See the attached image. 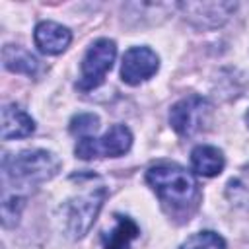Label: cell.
Listing matches in <instances>:
<instances>
[{"label":"cell","mask_w":249,"mask_h":249,"mask_svg":"<svg viewBox=\"0 0 249 249\" xmlns=\"http://www.w3.org/2000/svg\"><path fill=\"white\" fill-rule=\"evenodd\" d=\"M138 235H140V228L132 218L115 214V224L109 231L101 235V243L103 249H130V243Z\"/></svg>","instance_id":"cell-10"},{"label":"cell","mask_w":249,"mask_h":249,"mask_svg":"<svg viewBox=\"0 0 249 249\" xmlns=\"http://www.w3.org/2000/svg\"><path fill=\"white\" fill-rule=\"evenodd\" d=\"M97 126H99V119L93 113H80L70 121V132L78 134L80 138L91 136V132H95Z\"/></svg>","instance_id":"cell-15"},{"label":"cell","mask_w":249,"mask_h":249,"mask_svg":"<svg viewBox=\"0 0 249 249\" xmlns=\"http://www.w3.org/2000/svg\"><path fill=\"white\" fill-rule=\"evenodd\" d=\"M210 113H212V107L204 97L187 95L171 107L169 123L179 136H193L206 126Z\"/></svg>","instance_id":"cell-6"},{"label":"cell","mask_w":249,"mask_h":249,"mask_svg":"<svg viewBox=\"0 0 249 249\" xmlns=\"http://www.w3.org/2000/svg\"><path fill=\"white\" fill-rule=\"evenodd\" d=\"M179 249H226V241L216 231H198L191 235Z\"/></svg>","instance_id":"cell-14"},{"label":"cell","mask_w":249,"mask_h":249,"mask_svg":"<svg viewBox=\"0 0 249 249\" xmlns=\"http://www.w3.org/2000/svg\"><path fill=\"white\" fill-rule=\"evenodd\" d=\"M2 62L6 70L27 76H33L39 68V60L19 45H6L2 49Z\"/></svg>","instance_id":"cell-13"},{"label":"cell","mask_w":249,"mask_h":249,"mask_svg":"<svg viewBox=\"0 0 249 249\" xmlns=\"http://www.w3.org/2000/svg\"><path fill=\"white\" fill-rule=\"evenodd\" d=\"M146 181L171 218L189 220L200 200L198 183L191 171L177 163H158L146 171Z\"/></svg>","instance_id":"cell-1"},{"label":"cell","mask_w":249,"mask_h":249,"mask_svg":"<svg viewBox=\"0 0 249 249\" xmlns=\"http://www.w3.org/2000/svg\"><path fill=\"white\" fill-rule=\"evenodd\" d=\"M35 45L43 54H58L62 53L70 41H72V33L68 27L54 23V21H41L35 27L33 33Z\"/></svg>","instance_id":"cell-9"},{"label":"cell","mask_w":249,"mask_h":249,"mask_svg":"<svg viewBox=\"0 0 249 249\" xmlns=\"http://www.w3.org/2000/svg\"><path fill=\"white\" fill-rule=\"evenodd\" d=\"M245 123H247V126H249V111H247V115H245Z\"/></svg>","instance_id":"cell-18"},{"label":"cell","mask_w":249,"mask_h":249,"mask_svg":"<svg viewBox=\"0 0 249 249\" xmlns=\"http://www.w3.org/2000/svg\"><path fill=\"white\" fill-rule=\"evenodd\" d=\"M228 196L237 204H249V173L231 179L228 185Z\"/></svg>","instance_id":"cell-17"},{"label":"cell","mask_w":249,"mask_h":249,"mask_svg":"<svg viewBox=\"0 0 249 249\" xmlns=\"http://www.w3.org/2000/svg\"><path fill=\"white\" fill-rule=\"evenodd\" d=\"M105 196H107V189L103 185H97L64 200L56 210V220L60 224V230L70 239L84 237L93 226L105 202Z\"/></svg>","instance_id":"cell-3"},{"label":"cell","mask_w":249,"mask_h":249,"mask_svg":"<svg viewBox=\"0 0 249 249\" xmlns=\"http://www.w3.org/2000/svg\"><path fill=\"white\" fill-rule=\"evenodd\" d=\"M115 56H117L115 41H111V39L93 41L82 58L78 88L84 91H89V89H95L97 86H101V82L105 80V74L113 68Z\"/></svg>","instance_id":"cell-4"},{"label":"cell","mask_w":249,"mask_h":249,"mask_svg":"<svg viewBox=\"0 0 249 249\" xmlns=\"http://www.w3.org/2000/svg\"><path fill=\"white\" fill-rule=\"evenodd\" d=\"M224 165H226L224 154L214 146L200 144L191 152V167L196 175L214 177V175L222 173Z\"/></svg>","instance_id":"cell-12"},{"label":"cell","mask_w":249,"mask_h":249,"mask_svg":"<svg viewBox=\"0 0 249 249\" xmlns=\"http://www.w3.org/2000/svg\"><path fill=\"white\" fill-rule=\"evenodd\" d=\"M160 68V58L150 47H132L124 53L121 64V80L128 86H138L152 78Z\"/></svg>","instance_id":"cell-7"},{"label":"cell","mask_w":249,"mask_h":249,"mask_svg":"<svg viewBox=\"0 0 249 249\" xmlns=\"http://www.w3.org/2000/svg\"><path fill=\"white\" fill-rule=\"evenodd\" d=\"M35 130L33 119L19 109L18 105H4L2 109V138L12 140V138H25Z\"/></svg>","instance_id":"cell-11"},{"label":"cell","mask_w":249,"mask_h":249,"mask_svg":"<svg viewBox=\"0 0 249 249\" xmlns=\"http://www.w3.org/2000/svg\"><path fill=\"white\" fill-rule=\"evenodd\" d=\"M21 206H23V196H19L18 193H14V195L6 193L4 195V198H2V222H4V226L18 224Z\"/></svg>","instance_id":"cell-16"},{"label":"cell","mask_w":249,"mask_h":249,"mask_svg":"<svg viewBox=\"0 0 249 249\" xmlns=\"http://www.w3.org/2000/svg\"><path fill=\"white\" fill-rule=\"evenodd\" d=\"M4 181L16 189L37 187L60 171V160L49 150H23L2 160Z\"/></svg>","instance_id":"cell-2"},{"label":"cell","mask_w":249,"mask_h":249,"mask_svg":"<svg viewBox=\"0 0 249 249\" xmlns=\"http://www.w3.org/2000/svg\"><path fill=\"white\" fill-rule=\"evenodd\" d=\"M177 6L183 10L185 19L196 27H218L235 10L231 2H183Z\"/></svg>","instance_id":"cell-8"},{"label":"cell","mask_w":249,"mask_h":249,"mask_svg":"<svg viewBox=\"0 0 249 249\" xmlns=\"http://www.w3.org/2000/svg\"><path fill=\"white\" fill-rule=\"evenodd\" d=\"M132 146V134L124 124H113L101 138L84 136L76 144V156L82 160L93 158H119Z\"/></svg>","instance_id":"cell-5"}]
</instances>
